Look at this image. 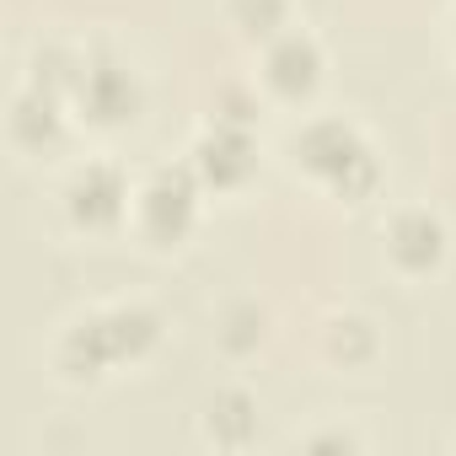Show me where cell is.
Segmentation results:
<instances>
[{
  "mask_svg": "<svg viewBox=\"0 0 456 456\" xmlns=\"http://www.w3.org/2000/svg\"><path fill=\"white\" fill-rule=\"evenodd\" d=\"M285 17H290L285 0H232V22L242 28V38H274Z\"/></svg>",
  "mask_w": 456,
  "mask_h": 456,
  "instance_id": "cell-11",
  "label": "cell"
},
{
  "mask_svg": "<svg viewBox=\"0 0 456 456\" xmlns=\"http://www.w3.org/2000/svg\"><path fill=\"white\" fill-rule=\"evenodd\" d=\"M193 172L204 177V183H215V188H232V183H242L248 172H253V140H248V129L237 124V118H215V129L199 140V151H193Z\"/></svg>",
  "mask_w": 456,
  "mask_h": 456,
  "instance_id": "cell-6",
  "label": "cell"
},
{
  "mask_svg": "<svg viewBox=\"0 0 456 456\" xmlns=\"http://www.w3.org/2000/svg\"><path fill=\"white\" fill-rule=\"evenodd\" d=\"M65 199H70V220L86 225V232H108V225H118L124 209H129V188H124L118 167H102V161L81 167L70 177Z\"/></svg>",
  "mask_w": 456,
  "mask_h": 456,
  "instance_id": "cell-5",
  "label": "cell"
},
{
  "mask_svg": "<svg viewBox=\"0 0 456 456\" xmlns=\"http://www.w3.org/2000/svg\"><path fill=\"white\" fill-rule=\"evenodd\" d=\"M387 253L403 274H429L440 258H445V225L429 215V209H408L392 220L387 232Z\"/></svg>",
  "mask_w": 456,
  "mask_h": 456,
  "instance_id": "cell-8",
  "label": "cell"
},
{
  "mask_svg": "<svg viewBox=\"0 0 456 456\" xmlns=\"http://www.w3.org/2000/svg\"><path fill=\"white\" fill-rule=\"evenodd\" d=\"M140 232L151 242H183L199 220V172L193 167H156V177L140 188Z\"/></svg>",
  "mask_w": 456,
  "mask_h": 456,
  "instance_id": "cell-3",
  "label": "cell"
},
{
  "mask_svg": "<svg viewBox=\"0 0 456 456\" xmlns=\"http://www.w3.org/2000/svg\"><path fill=\"white\" fill-rule=\"evenodd\" d=\"M264 81L280 92V97H312L317 81H322V54L306 33H280L264 54Z\"/></svg>",
  "mask_w": 456,
  "mask_h": 456,
  "instance_id": "cell-7",
  "label": "cell"
},
{
  "mask_svg": "<svg viewBox=\"0 0 456 456\" xmlns=\"http://www.w3.org/2000/svg\"><path fill=\"white\" fill-rule=\"evenodd\" d=\"M161 338V322L151 306H102L92 317H81L65 344H60V370L70 381H97L113 365H129L140 354H151V344Z\"/></svg>",
  "mask_w": 456,
  "mask_h": 456,
  "instance_id": "cell-1",
  "label": "cell"
},
{
  "mask_svg": "<svg viewBox=\"0 0 456 456\" xmlns=\"http://www.w3.org/2000/svg\"><path fill=\"white\" fill-rule=\"evenodd\" d=\"M12 134H17L22 145H33V151L54 145V140H60V92H49V86L22 92L17 108H12Z\"/></svg>",
  "mask_w": 456,
  "mask_h": 456,
  "instance_id": "cell-9",
  "label": "cell"
},
{
  "mask_svg": "<svg viewBox=\"0 0 456 456\" xmlns=\"http://www.w3.org/2000/svg\"><path fill=\"white\" fill-rule=\"evenodd\" d=\"M253 424H258V419H253V403H248L242 392H225V397L209 403V435H215V440L225 435V445H242V440L253 435Z\"/></svg>",
  "mask_w": 456,
  "mask_h": 456,
  "instance_id": "cell-10",
  "label": "cell"
},
{
  "mask_svg": "<svg viewBox=\"0 0 456 456\" xmlns=\"http://www.w3.org/2000/svg\"><path fill=\"white\" fill-rule=\"evenodd\" d=\"M296 161H301L317 183H328L333 193H344V199H360V193L376 188V156H370V145L360 140V129L344 124V118H317V124L296 140Z\"/></svg>",
  "mask_w": 456,
  "mask_h": 456,
  "instance_id": "cell-2",
  "label": "cell"
},
{
  "mask_svg": "<svg viewBox=\"0 0 456 456\" xmlns=\"http://www.w3.org/2000/svg\"><path fill=\"white\" fill-rule=\"evenodd\" d=\"M70 97L81 102V113L92 124H124L140 113V81L113 54H86L76 81H70Z\"/></svg>",
  "mask_w": 456,
  "mask_h": 456,
  "instance_id": "cell-4",
  "label": "cell"
}]
</instances>
